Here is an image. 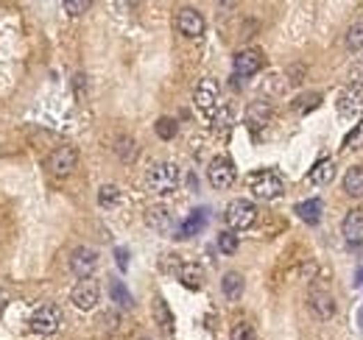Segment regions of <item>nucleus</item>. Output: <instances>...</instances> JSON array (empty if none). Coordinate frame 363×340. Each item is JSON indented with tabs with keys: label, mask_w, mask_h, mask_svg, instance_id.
I'll return each instance as SVG.
<instances>
[{
	"label": "nucleus",
	"mask_w": 363,
	"mask_h": 340,
	"mask_svg": "<svg viewBox=\"0 0 363 340\" xmlns=\"http://www.w3.org/2000/svg\"><path fill=\"white\" fill-rule=\"evenodd\" d=\"M6 301H9V298H6V293H3V290H0V309H3V307H6Z\"/></svg>",
	"instance_id": "obj_35"
},
{
	"label": "nucleus",
	"mask_w": 363,
	"mask_h": 340,
	"mask_svg": "<svg viewBox=\"0 0 363 340\" xmlns=\"http://www.w3.org/2000/svg\"><path fill=\"white\" fill-rule=\"evenodd\" d=\"M243 287H246V282H243V276H241L238 271L224 273V279H221V290H224V296H227L229 301H238V298L243 296Z\"/></svg>",
	"instance_id": "obj_18"
},
{
	"label": "nucleus",
	"mask_w": 363,
	"mask_h": 340,
	"mask_svg": "<svg viewBox=\"0 0 363 340\" xmlns=\"http://www.w3.org/2000/svg\"><path fill=\"white\" fill-rule=\"evenodd\" d=\"M321 201L318 198H310V201H302V204H296V215L305 221V223H310V226H316L318 221H321Z\"/></svg>",
	"instance_id": "obj_20"
},
{
	"label": "nucleus",
	"mask_w": 363,
	"mask_h": 340,
	"mask_svg": "<svg viewBox=\"0 0 363 340\" xmlns=\"http://www.w3.org/2000/svg\"><path fill=\"white\" fill-rule=\"evenodd\" d=\"M310 309L321 318V321H330L335 315V298L327 293V290H313L310 293Z\"/></svg>",
	"instance_id": "obj_15"
},
{
	"label": "nucleus",
	"mask_w": 363,
	"mask_h": 340,
	"mask_svg": "<svg viewBox=\"0 0 363 340\" xmlns=\"http://www.w3.org/2000/svg\"><path fill=\"white\" fill-rule=\"evenodd\" d=\"M143 340H148V337H143Z\"/></svg>",
	"instance_id": "obj_36"
},
{
	"label": "nucleus",
	"mask_w": 363,
	"mask_h": 340,
	"mask_svg": "<svg viewBox=\"0 0 363 340\" xmlns=\"http://www.w3.org/2000/svg\"><path fill=\"white\" fill-rule=\"evenodd\" d=\"M98 296H101V290H98V282H95V279H81V282L73 287V293H70V298H73L76 309H81V312L95 309Z\"/></svg>",
	"instance_id": "obj_10"
},
{
	"label": "nucleus",
	"mask_w": 363,
	"mask_h": 340,
	"mask_svg": "<svg viewBox=\"0 0 363 340\" xmlns=\"http://www.w3.org/2000/svg\"><path fill=\"white\" fill-rule=\"evenodd\" d=\"M176 276H179V282L185 284L188 290H199V287H202V279H204V271H202V265H196V262H182V265L176 268Z\"/></svg>",
	"instance_id": "obj_16"
},
{
	"label": "nucleus",
	"mask_w": 363,
	"mask_h": 340,
	"mask_svg": "<svg viewBox=\"0 0 363 340\" xmlns=\"http://www.w3.org/2000/svg\"><path fill=\"white\" fill-rule=\"evenodd\" d=\"M196 106L207 117H213L221 109V87H218L216 78H202L199 81V87H196Z\"/></svg>",
	"instance_id": "obj_5"
},
{
	"label": "nucleus",
	"mask_w": 363,
	"mask_h": 340,
	"mask_svg": "<svg viewBox=\"0 0 363 340\" xmlns=\"http://www.w3.org/2000/svg\"><path fill=\"white\" fill-rule=\"evenodd\" d=\"M115 262H118L120 271H126L129 268V251L126 248H115Z\"/></svg>",
	"instance_id": "obj_33"
},
{
	"label": "nucleus",
	"mask_w": 363,
	"mask_h": 340,
	"mask_svg": "<svg viewBox=\"0 0 363 340\" xmlns=\"http://www.w3.org/2000/svg\"><path fill=\"white\" fill-rule=\"evenodd\" d=\"M120 198H123V196H120V190H118L115 185H104V187L98 190V204L106 207V210H109V207H118Z\"/></svg>",
	"instance_id": "obj_24"
},
{
	"label": "nucleus",
	"mask_w": 363,
	"mask_h": 340,
	"mask_svg": "<svg viewBox=\"0 0 363 340\" xmlns=\"http://www.w3.org/2000/svg\"><path fill=\"white\" fill-rule=\"evenodd\" d=\"M341 232H344V240H346V243L360 246V243H363V210L346 212V218H344V223H341Z\"/></svg>",
	"instance_id": "obj_12"
},
{
	"label": "nucleus",
	"mask_w": 363,
	"mask_h": 340,
	"mask_svg": "<svg viewBox=\"0 0 363 340\" xmlns=\"http://www.w3.org/2000/svg\"><path fill=\"white\" fill-rule=\"evenodd\" d=\"M148 226H154V229L165 232V229L170 226V212H168V210H162V207L148 210Z\"/></svg>",
	"instance_id": "obj_25"
},
{
	"label": "nucleus",
	"mask_w": 363,
	"mask_h": 340,
	"mask_svg": "<svg viewBox=\"0 0 363 340\" xmlns=\"http://www.w3.org/2000/svg\"><path fill=\"white\" fill-rule=\"evenodd\" d=\"M271 114H274L271 103L255 101V103H249V109H246V123H249V128H266V126L271 123Z\"/></svg>",
	"instance_id": "obj_14"
},
{
	"label": "nucleus",
	"mask_w": 363,
	"mask_h": 340,
	"mask_svg": "<svg viewBox=\"0 0 363 340\" xmlns=\"http://www.w3.org/2000/svg\"><path fill=\"white\" fill-rule=\"evenodd\" d=\"M318 103H321V95H318V92H310V95H302L293 106H296V112H313Z\"/></svg>",
	"instance_id": "obj_31"
},
{
	"label": "nucleus",
	"mask_w": 363,
	"mask_h": 340,
	"mask_svg": "<svg viewBox=\"0 0 363 340\" xmlns=\"http://www.w3.org/2000/svg\"><path fill=\"white\" fill-rule=\"evenodd\" d=\"M249 190L260 201H274V198L282 196L285 182H282L280 173H274V170H255V173L249 176Z\"/></svg>",
	"instance_id": "obj_1"
},
{
	"label": "nucleus",
	"mask_w": 363,
	"mask_h": 340,
	"mask_svg": "<svg viewBox=\"0 0 363 340\" xmlns=\"http://www.w3.org/2000/svg\"><path fill=\"white\" fill-rule=\"evenodd\" d=\"M87 9H90V0H65V12L73 15V17L84 15Z\"/></svg>",
	"instance_id": "obj_32"
},
{
	"label": "nucleus",
	"mask_w": 363,
	"mask_h": 340,
	"mask_svg": "<svg viewBox=\"0 0 363 340\" xmlns=\"http://www.w3.org/2000/svg\"><path fill=\"white\" fill-rule=\"evenodd\" d=\"M176 28H179V34H182V37H188V40H199V37L204 34L207 23H204L202 12H196L193 6H185V9H179V15H176Z\"/></svg>",
	"instance_id": "obj_8"
},
{
	"label": "nucleus",
	"mask_w": 363,
	"mask_h": 340,
	"mask_svg": "<svg viewBox=\"0 0 363 340\" xmlns=\"http://www.w3.org/2000/svg\"><path fill=\"white\" fill-rule=\"evenodd\" d=\"M154 318H156V323H159L165 332L173 329V315H170V309H168V304H165L162 296H154Z\"/></svg>",
	"instance_id": "obj_22"
},
{
	"label": "nucleus",
	"mask_w": 363,
	"mask_h": 340,
	"mask_svg": "<svg viewBox=\"0 0 363 340\" xmlns=\"http://www.w3.org/2000/svg\"><path fill=\"white\" fill-rule=\"evenodd\" d=\"M109 296H112V301H115L118 307H123V309L134 307V298H131V293L126 290V284H123L120 279H112V282H109Z\"/></svg>",
	"instance_id": "obj_21"
},
{
	"label": "nucleus",
	"mask_w": 363,
	"mask_h": 340,
	"mask_svg": "<svg viewBox=\"0 0 363 340\" xmlns=\"http://www.w3.org/2000/svg\"><path fill=\"white\" fill-rule=\"evenodd\" d=\"M332 176H335V162L332 159H318L307 173V185L310 187H324V185L332 182Z\"/></svg>",
	"instance_id": "obj_13"
},
{
	"label": "nucleus",
	"mask_w": 363,
	"mask_h": 340,
	"mask_svg": "<svg viewBox=\"0 0 363 340\" xmlns=\"http://www.w3.org/2000/svg\"><path fill=\"white\" fill-rule=\"evenodd\" d=\"M363 145V120H357L355 126H352V131L344 137V148L346 151H355V148H360Z\"/></svg>",
	"instance_id": "obj_28"
},
{
	"label": "nucleus",
	"mask_w": 363,
	"mask_h": 340,
	"mask_svg": "<svg viewBox=\"0 0 363 340\" xmlns=\"http://www.w3.org/2000/svg\"><path fill=\"white\" fill-rule=\"evenodd\" d=\"M207 179L216 190H229L235 182V164L229 156H216L207 167Z\"/></svg>",
	"instance_id": "obj_7"
},
{
	"label": "nucleus",
	"mask_w": 363,
	"mask_h": 340,
	"mask_svg": "<svg viewBox=\"0 0 363 340\" xmlns=\"http://www.w3.org/2000/svg\"><path fill=\"white\" fill-rule=\"evenodd\" d=\"M346 48L349 51H360L363 48V23H352L346 31Z\"/></svg>",
	"instance_id": "obj_29"
},
{
	"label": "nucleus",
	"mask_w": 363,
	"mask_h": 340,
	"mask_svg": "<svg viewBox=\"0 0 363 340\" xmlns=\"http://www.w3.org/2000/svg\"><path fill=\"white\" fill-rule=\"evenodd\" d=\"M76 164H79V151H76L73 145L56 148V151L48 156V162H45V167L51 170L54 176H70L73 170H76Z\"/></svg>",
	"instance_id": "obj_6"
},
{
	"label": "nucleus",
	"mask_w": 363,
	"mask_h": 340,
	"mask_svg": "<svg viewBox=\"0 0 363 340\" xmlns=\"http://www.w3.org/2000/svg\"><path fill=\"white\" fill-rule=\"evenodd\" d=\"M263 53L260 51H255V48H249V51H241L238 56H235V73L241 76V78H249V76H255V73H260L263 70Z\"/></svg>",
	"instance_id": "obj_11"
},
{
	"label": "nucleus",
	"mask_w": 363,
	"mask_h": 340,
	"mask_svg": "<svg viewBox=\"0 0 363 340\" xmlns=\"http://www.w3.org/2000/svg\"><path fill=\"white\" fill-rule=\"evenodd\" d=\"M154 131H156L159 139H173L176 137V120L173 117H159L154 123Z\"/></svg>",
	"instance_id": "obj_26"
},
{
	"label": "nucleus",
	"mask_w": 363,
	"mask_h": 340,
	"mask_svg": "<svg viewBox=\"0 0 363 340\" xmlns=\"http://www.w3.org/2000/svg\"><path fill=\"white\" fill-rule=\"evenodd\" d=\"M218 251L227 254V257H232L238 251V235L235 232H221L218 235Z\"/></svg>",
	"instance_id": "obj_27"
},
{
	"label": "nucleus",
	"mask_w": 363,
	"mask_h": 340,
	"mask_svg": "<svg viewBox=\"0 0 363 340\" xmlns=\"http://www.w3.org/2000/svg\"><path fill=\"white\" fill-rule=\"evenodd\" d=\"M204 226H207V210H193V212L188 215V221L179 226L176 237H179V240H185V237H193V235H199V232H202Z\"/></svg>",
	"instance_id": "obj_17"
},
{
	"label": "nucleus",
	"mask_w": 363,
	"mask_h": 340,
	"mask_svg": "<svg viewBox=\"0 0 363 340\" xmlns=\"http://www.w3.org/2000/svg\"><path fill=\"white\" fill-rule=\"evenodd\" d=\"M355 284H357V287H363V268L357 271V279H355Z\"/></svg>",
	"instance_id": "obj_34"
},
{
	"label": "nucleus",
	"mask_w": 363,
	"mask_h": 340,
	"mask_svg": "<svg viewBox=\"0 0 363 340\" xmlns=\"http://www.w3.org/2000/svg\"><path fill=\"white\" fill-rule=\"evenodd\" d=\"M229 340H257V332H255V326H252V323L241 321V323H235V326H232Z\"/></svg>",
	"instance_id": "obj_30"
},
{
	"label": "nucleus",
	"mask_w": 363,
	"mask_h": 340,
	"mask_svg": "<svg viewBox=\"0 0 363 340\" xmlns=\"http://www.w3.org/2000/svg\"><path fill=\"white\" fill-rule=\"evenodd\" d=\"M59 326H62V309H59L56 304H42V307L31 315V332H34V334L48 337V334H56Z\"/></svg>",
	"instance_id": "obj_4"
},
{
	"label": "nucleus",
	"mask_w": 363,
	"mask_h": 340,
	"mask_svg": "<svg viewBox=\"0 0 363 340\" xmlns=\"http://www.w3.org/2000/svg\"><path fill=\"white\" fill-rule=\"evenodd\" d=\"M98 268V251L95 248H87V246H79L73 254H70V271L79 276V279H90Z\"/></svg>",
	"instance_id": "obj_9"
},
{
	"label": "nucleus",
	"mask_w": 363,
	"mask_h": 340,
	"mask_svg": "<svg viewBox=\"0 0 363 340\" xmlns=\"http://www.w3.org/2000/svg\"><path fill=\"white\" fill-rule=\"evenodd\" d=\"M344 190L352 198H363V167H349L344 176Z\"/></svg>",
	"instance_id": "obj_19"
},
{
	"label": "nucleus",
	"mask_w": 363,
	"mask_h": 340,
	"mask_svg": "<svg viewBox=\"0 0 363 340\" xmlns=\"http://www.w3.org/2000/svg\"><path fill=\"white\" fill-rule=\"evenodd\" d=\"M338 112H341L344 117L357 114V112H360V98H357V92H344L341 101H338Z\"/></svg>",
	"instance_id": "obj_23"
},
{
	"label": "nucleus",
	"mask_w": 363,
	"mask_h": 340,
	"mask_svg": "<svg viewBox=\"0 0 363 340\" xmlns=\"http://www.w3.org/2000/svg\"><path fill=\"white\" fill-rule=\"evenodd\" d=\"M145 182H148V187L154 193L168 196V193H173L179 187V167L173 162H159V164H154L148 170V179Z\"/></svg>",
	"instance_id": "obj_2"
},
{
	"label": "nucleus",
	"mask_w": 363,
	"mask_h": 340,
	"mask_svg": "<svg viewBox=\"0 0 363 340\" xmlns=\"http://www.w3.org/2000/svg\"><path fill=\"white\" fill-rule=\"evenodd\" d=\"M224 218H227V223H229L232 232H243V229H249L257 221V207L252 201H246V198H235L227 207Z\"/></svg>",
	"instance_id": "obj_3"
}]
</instances>
